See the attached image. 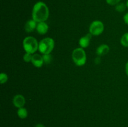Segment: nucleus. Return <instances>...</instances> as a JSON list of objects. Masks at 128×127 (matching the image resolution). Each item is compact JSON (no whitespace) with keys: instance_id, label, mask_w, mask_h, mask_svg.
Instances as JSON below:
<instances>
[{"instance_id":"20e7f679","label":"nucleus","mask_w":128,"mask_h":127,"mask_svg":"<svg viewBox=\"0 0 128 127\" xmlns=\"http://www.w3.org/2000/svg\"><path fill=\"white\" fill-rule=\"evenodd\" d=\"M22 46L26 52L34 54L38 49L39 43L36 38L32 36H28L24 39L22 41Z\"/></svg>"},{"instance_id":"a211bd4d","label":"nucleus","mask_w":128,"mask_h":127,"mask_svg":"<svg viewBox=\"0 0 128 127\" xmlns=\"http://www.w3.org/2000/svg\"><path fill=\"white\" fill-rule=\"evenodd\" d=\"M121 1V0H106V2L111 6H116V4L120 3Z\"/></svg>"},{"instance_id":"dca6fc26","label":"nucleus","mask_w":128,"mask_h":127,"mask_svg":"<svg viewBox=\"0 0 128 127\" xmlns=\"http://www.w3.org/2000/svg\"><path fill=\"white\" fill-rule=\"evenodd\" d=\"M43 57L44 62L46 64H50L52 61V56L50 54H44L42 56Z\"/></svg>"},{"instance_id":"6ab92c4d","label":"nucleus","mask_w":128,"mask_h":127,"mask_svg":"<svg viewBox=\"0 0 128 127\" xmlns=\"http://www.w3.org/2000/svg\"><path fill=\"white\" fill-rule=\"evenodd\" d=\"M123 19L125 23L127 25H128V12L126 14H125V15L123 17Z\"/></svg>"},{"instance_id":"423d86ee","label":"nucleus","mask_w":128,"mask_h":127,"mask_svg":"<svg viewBox=\"0 0 128 127\" xmlns=\"http://www.w3.org/2000/svg\"><path fill=\"white\" fill-rule=\"evenodd\" d=\"M12 103H13L14 107L18 108H22L26 103V100L23 95L18 94L14 97L13 99H12Z\"/></svg>"},{"instance_id":"7ed1b4c3","label":"nucleus","mask_w":128,"mask_h":127,"mask_svg":"<svg viewBox=\"0 0 128 127\" xmlns=\"http://www.w3.org/2000/svg\"><path fill=\"white\" fill-rule=\"evenodd\" d=\"M72 59L76 65H84L86 62V54L84 49L82 47L75 49L72 51Z\"/></svg>"},{"instance_id":"4468645a","label":"nucleus","mask_w":128,"mask_h":127,"mask_svg":"<svg viewBox=\"0 0 128 127\" xmlns=\"http://www.w3.org/2000/svg\"><path fill=\"white\" fill-rule=\"evenodd\" d=\"M126 7H126V5L124 3H123V2H120V3L116 5L115 9H116V10L118 12H124L126 10Z\"/></svg>"},{"instance_id":"6e6552de","label":"nucleus","mask_w":128,"mask_h":127,"mask_svg":"<svg viewBox=\"0 0 128 127\" xmlns=\"http://www.w3.org/2000/svg\"><path fill=\"white\" fill-rule=\"evenodd\" d=\"M91 37H92V34L89 33L88 34H86V36L81 37L80 41H79V44H80V47L83 49L88 47L90 46Z\"/></svg>"},{"instance_id":"1a4fd4ad","label":"nucleus","mask_w":128,"mask_h":127,"mask_svg":"<svg viewBox=\"0 0 128 127\" xmlns=\"http://www.w3.org/2000/svg\"><path fill=\"white\" fill-rule=\"evenodd\" d=\"M36 29L40 34L44 35L47 33L48 31L49 26L45 22H40L38 23Z\"/></svg>"},{"instance_id":"412c9836","label":"nucleus","mask_w":128,"mask_h":127,"mask_svg":"<svg viewBox=\"0 0 128 127\" xmlns=\"http://www.w3.org/2000/svg\"><path fill=\"white\" fill-rule=\"evenodd\" d=\"M35 127H45L44 125L41 124V123H38V124H37L36 126H35Z\"/></svg>"},{"instance_id":"9b49d317","label":"nucleus","mask_w":128,"mask_h":127,"mask_svg":"<svg viewBox=\"0 0 128 127\" xmlns=\"http://www.w3.org/2000/svg\"><path fill=\"white\" fill-rule=\"evenodd\" d=\"M110 51V47L107 44H101L96 49V54L99 56H102L107 54Z\"/></svg>"},{"instance_id":"f03ea898","label":"nucleus","mask_w":128,"mask_h":127,"mask_svg":"<svg viewBox=\"0 0 128 127\" xmlns=\"http://www.w3.org/2000/svg\"><path fill=\"white\" fill-rule=\"evenodd\" d=\"M54 41L51 37H46L39 42L38 50L42 54H51L54 47Z\"/></svg>"},{"instance_id":"f257e3e1","label":"nucleus","mask_w":128,"mask_h":127,"mask_svg":"<svg viewBox=\"0 0 128 127\" xmlns=\"http://www.w3.org/2000/svg\"><path fill=\"white\" fill-rule=\"evenodd\" d=\"M50 15L49 8L46 3L42 1H38L33 6L32 10V19L36 22H45Z\"/></svg>"},{"instance_id":"4be33fe9","label":"nucleus","mask_w":128,"mask_h":127,"mask_svg":"<svg viewBox=\"0 0 128 127\" xmlns=\"http://www.w3.org/2000/svg\"><path fill=\"white\" fill-rule=\"evenodd\" d=\"M126 7H127V8L128 9V0H127V1H126Z\"/></svg>"},{"instance_id":"39448f33","label":"nucleus","mask_w":128,"mask_h":127,"mask_svg":"<svg viewBox=\"0 0 128 127\" xmlns=\"http://www.w3.org/2000/svg\"><path fill=\"white\" fill-rule=\"evenodd\" d=\"M104 26L100 21H94L91 24L90 26V33L92 36H100L103 32Z\"/></svg>"},{"instance_id":"ddd939ff","label":"nucleus","mask_w":128,"mask_h":127,"mask_svg":"<svg viewBox=\"0 0 128 127\" xmlns=\"http://www.w3.org/2000/svg\"><path fill=\"white\" fill-rule=\"evenodd\" d=\"M121 44L124 47H128V32L122 35L121 39Z\"/></svg>"},{"instance_id":"f3484780","label":"nucleus","mask_w":128,"mask_h":127,"mask_svg":"<svg viewBox=\"0 0 128 127\" xmlns=\"http://www.w3.org/2000/svg\"><path fill=\"white\" fill-rule=\"evenodd\" d=\"M32 54L26 52V53L23 56L24 61H25L26 62H30V61H31V59H32Z\"/></svg>"},{"instance_id":"0eeeda50","label":"nucleus","mask_w":128,"mask_h":127,"mask_svg":"<svg viewBox=\"0 0 128 127\" xmlns=\"http://www.w3.org/2000/svg\"><path fill=\"white\" fill-rule=\"evenodd\" d=\"M31 62L32 65L36 67H41L44 64V59L42 56L39 54H34L32 55Z\"/></svg>"},{"instance_id":"aec40b11","label":"nucleus","mask_w":128,"mask_h":127,"mask_svg":"<svg viewBox=\"0 0 128 127\" xmlns=\"http://www.w3.org/2000/svg\"><path fill=\"white\" fill-rule=\"evenodd\" d=\"M125 70H126V75H127L128 77V61L127 62V63H126V66H125Z\"/></svg>"},{"instance_id":"f8f14e48","label":"nucleus","mask_w":128,"mask_h":127,"mask_svg":"<svg viewBox=\"0 0 128 127\" xmlns=\"http://www.w3.org/2000/svg\"><path fill=\"white\" fill-rule=\"evenodd\" d=\"M17 114L19 118H20L21 119H24V118H26L28 117V111L26 108L22 107V108H18Z\"/></svg>"},{"instance_id":"9d476101","label":"nucleus","mask_w":128,"mask_h":127,"mask_svg":"<svg viewBox=\"0 0 128 127\" xmlns=\"http://www.w3.org/2000/svg\"><path fill=\"white\" fill-rule=\"evenodd\" d=\"M37 22L34 21L33 19H31L28 21V22H26V24H25L24 26V29L25 31L27 32H31L36 29V27H37V24L36 23Z\"/></svg>"},{"instance_id":"2eb2a0df","label":"nucleus","mask_w":128,"mask_h":127,"mask_svg":"<svg viewBox=\"0 0 128 127\" xmlns=\"http://www.w3.org/2000/svg\"><path fill=\"white\" fill-rule=\"evenodd\" d=\"M8 77L6 73H3V72L1 73V74H0V82H1V84L6 83L8 81Z\"/></svg>"}]
</instances>
